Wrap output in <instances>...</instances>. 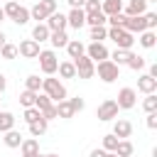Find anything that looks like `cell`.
I'll return each instance as SVG.
<instances>
[{
    "mask_svg": "<svg viewBox=\"0 0 157 157\" xmlns=\"http://www.w3.org/2000/svg\"><path fill=\"white\" fill-rule=\"evenodd\" d=\"M29 39H34L37 44L49 42V29H47V25H44V22H37V25L32 27V37H29Z\"/></svg>",
    "mask_w": 157,
    "mask_h": 157,
    "instance_id": "ffe728a7",
    "label": "cell"
},
{
    "mask_svg": "<svg viewBox=\"0 0 157 157\" xmlns=\"http://www.w3.org/2000/svg\"><path fill=\"white\" fill-rule=\"evenodd\" d=\"M147 76H152V78H157V64H150V71H147Z\"/></svg>",
    "mask_w": 157,
    "mask_h": 157,
    "instance_id": "f907efd6",
    "label": "cell"
},
{
    "mask_svg": "<svg viewBox=\"0 0 157 157\" xmlns=\"http://www.w3.org/2000/svg\"><path fill=\"white\" fill-rule=\"evenodd\" d=\"M115 98H118L115 103H118L120 110H130V108H135V103H137V91L130 88V86H123V88L118 91Z\"/></svg>",
    "mask_w": 157,
    "mask_h": 157,
    "instance_id": "52a82bcc",
    "label": "cell"
},
{
    "mask_svg": "<svg viewBox=\"0 0 157 157\" xmlns=\"http://www.w3.org/2000/svg\"><path fill=\"white\" fill-rule=\"evenodd\" d=\"M108 39L115 42V49H132L135 44V34H130L123 27H108Z\"/></svg>",
    "mask_w": 157,
    "mask_h": 157,
    "instance_id": "7a4b0ae2",
    "label": "cell"
},
{
    "mask_svg": "<svg viewBox=\"0 0 157 157\" xmlns=\"http://www.w3.org/2000/svg\"><path fill=\"white\" fill-rule=\"evenodd\" d=\"M130 54H132L130 49H115V52H113L108 59H110L115 66H125V64H128V59H130Z\"/></svg>",
    "mask_w": 157,
    "mask_h": 157,
    "instance_id": "484cf974",
    "label": "cell"
},
{
    "mask_svg": "<svg viewBox=\"0 0 157 157\" xmlns=\"http://www.w3.org/2000/svg\"><path fill=\"white\" fill-rule=\"evenodd\" d=\"M54 103L49 101V96H44V93H37V101H34V108L42 113V110H47V108H52Z\"/></svg>",
    "mask_w": 157,
    "mask_h": 157,
    "instance_id": "f35d334b",
    "label": "cell"
},
{
    "mask_svg": "<svg viewBox=\"0 0 157 157\" xmlns=\"http://www.w3.org/2000/svg\"><path fill=\"white\" fill-rule=\"evenodd\" d=\"M86 56H88L93 64H98V61L108 59L110 52H108V47H105L103 42H91V44H86Z\"/></svg>",
    "mask_w": 157,
    "mask_h": 157,
    "instance_id": "9c48e42d",
    "label": "cell"
},
{
    "mask_svg": "<svg viewBox=\"0 0 157 157\" xmlns=\"http://www.w3.org/2000/svg\"><path fill=\"white\" fill-rule=\"evenodd\" d=\"M105 157H118V155L115 152H105Z\"/></svg>",
    "mask_w": 157,
    "mask_h": 157,
    "instance_id": "11a10c76",
    "label": "cell"
},
{
    "mask_svg": "<svg viewBox=\"0 0 157 157\" xmlns=\"http://www.w3.org/2000/svg\"><path fill=\"white\" fill-rule=\"evenodd\" d=\"M74 69H76V76L78 78H93L96 76V64L83 54V56H78V59H74Z\"/></svg>",
    "mask_w": 157,
    "mask_h": 157,
    "instance_id": "8992f818",
    "label": "cell"
},
{
    "mask_svg": "<svg viewBox=\"0 0 157 157\" xmlns=\"http://www.w3.org/2000/svg\"><path fill=\"white\" fill-rule=\"evenodd\" d=\"M125 17H128V15H125ZM123 29H128L130 34H140V32H145V29H147L145 17H142V15H137V17H128L125 25H123Z\"/></svg>",
    "mask_w": 157,
    "mask_h": 157,
    "instance_id": "5bb4252c",
    "label": "cell"
},
{
    "mask_svg": "<svg viewBox=\"0 0 157 157\" xmlns=\"http://www.w3.org/2000/svg\"><path fill=\"white\" fill-rule=\"evenodd\" d=\"M96 74L103 83H113L115 78H120V66H115L110 59H103V61L96 64Z\"/></svg>",
    "mask_w": 157,
    "mask_h": 157,
    "instance_id": "3957f363",
    "label": "cell"
},
{
    "mask_svg": "<svg viewBox=\"0 0 157 157\" xmlns=\"http://www.w3.org/2000/svg\"><path fill=\"white\" fill-rule=\"evenodd\" d=\"M145 64H147V61H145V56H140V54H130V59H128V64H125V66H128V69H132V71H142V69H145Z\"/></svg>",
    "mask_w": 157,
    "mask_h": 157,
    "instance_id": "4dcf8cb0",
    "label": "cell"
},
{
    "mask_svg": "<svg viewBox=\"0 0 157 157\" xmlns=\"http://www.w3.org/2000/svg\"><path fill=\"white\" fill-rule=\"evenodd\" d=\"M71 7H83V0H66Z\"/></svg>",
    "mask_w": 157,
    "mask_h": 157,
    "instance_id": "816d5d0a",
    "label": "cell"
},
{
    "mask_svg": "<svg viewBox=\"0 0 157 157\" xmlns=\"http://www.w3.org/2000/svg\"><path fill=\"white\" fill-rule=\"evenodd\" d=\"M66 25L74 27V29H81V27L86 25V12H83L81 7H71V12L66 15Z\"/></svg>",
    "mask_w": 157,
    "mask_h": 157,
    "instance_id": "4fadbf2b",
    "label": "cell"
},
{
    "mask_svg": "<svg viewBox=\"0 0 157 157\" xmlns=\"http://www.w3.org/2000/svg\"><path fill=\"white\" fill-rule=\"evenodd\" d=\"M88 157H105V150H98V147H96V150H91Z\"/></svg>",
    "mask_w": 157,
    "mask_h": 157,
    "instance_id": "681fc988",
    "label": "cell"
},
{
    "mask_svg": "<svg viewBox=\"0 0 157 157\" xmlns=\"http://www.w3.org/2000/svg\"><path fill=\"white\" fill-rule=\"evenodd\" d=\"M44 157H59V155H44Z\"/></svg>",
    "mask_w": 157,
    "mask_h": 157,
    "instance_id": "9f6ffc18",
    "label": "cell"
},
{
    "mask_svg": "<svg viewBox=\"0 0 157 157\" xmlns=\"http://www.w3.org/2000/svg\"><path fill=\"white\" fill-rule=\"evenodd\" d=\"M137 42H140V47L152 49V47L157 44V34H155V29H145V32H140V34H137Z\"/></svg>",
    "mask_w": 157,
    "mask_h": 157,
    "instance_id": "603a6c76",
    "label": "cell"
},
{
    "mask_svg": "<svg viewBox=\"0 0 157 157\" xmlns=\"http://www.w3.org/2000/svg\"><path fill=\"white\" fill-rule=\"evenodd\" d=\"M42 93H44V96H49V101H52V103H59V101H64V98H66V86H64L59 78L47 76V78H42Z\"/></svg>",
    "mask_w": 157,
    "mask_h": 157,
    "instance_id": "6da1fadb",
    "label": "cell"
},
{
    "mask_svg": "<svg viewBox=\"0 0 157 157\" xmlns=\"http://www.w3.org/2000/svg\"><path fill=\"white\" fill-rule=\"evenodd\" d=\"M125 20H128V17L120 12V15H113V17H108V22H105V25H110V27H123V25H125Z\"/></svg>",
    "mask_w": 157,
    "mask_h": 157,
    "instance_id": "7bdbcfd3",
    "label": "cell"
},
{
    "mask_svg": "<svg viewBox=\"0 0 157 157\" xmlns=\"http://www.w3.org/2000/svg\"><path fill=\"white\" fill-rule=\"evenodd\" d=\"M5 42H7V34L0 29V49H2V44H5Z\"/></svg>",
    "mask_w": 157,
    "mask_h": 157,
    "instance_id": "f5cc1de1",
    "label": "cell"
},
{
    "mask_svg": "<svg viewBox=\"0 0 157 157\" xmlns=\"http://www.w3.org/2000/svg\"><path fill=\"white\" fill-rule=\"evenodd\" d=\"M56 71H59V76H61V78H76V69H74V61H71V59L59 61Z\"/></svg>",
    "mask_w": 157,
    "mask_h": 157,
    "instance_id": "cb8c5ba5",
    "label": "cell"
},
{
    "mask_svg": "<svg viewBox=\"0 0 157 157\" xmlns=\"http://www.w3.org/2000/svg\"><path fill=\"white\" fill-rule=\"evenodd\" d=\"M2 20H7V17H5V12H2V7H0V25H2Z\"/></svg>",
    "mask_w": 157,
    "mask_h": 157,
    "instance_id": "db71d44e",
    "label": "cell"
},
{
    "mask_svg": "<svg viewBox=\"0 0 157 157\" xmlns=\"http://www.w3.org/2000/svg\"><path fill=\"white\" fill-rule=\"evenodd\" d=\"M37 59H39V69H42L44 76H54V74H56L59 59H56V52H54V49H42Z\"/></svg>",
    "mask_w": 157,
    "mask_h": 157,
    "instance_id": "5b68a950",
    "label": "cell"
},
{
    "mask_svg": "<svg viewBox=\"0 0 157 157\" xmlns=\"http://www.w3.org/2000/svg\"><path fill=\"white\" fill-rule=\"evenodd\" d=\"M142 17H145V25H147V29H155V27H157V12H145Z\"/></svg>",
    "mask_w": 157,
    "mask_h": 157,
    "instance_id": "ee69618b",
    "label": "cell"
},
{
    "mask_svg": "<svg viewBox=\"0 0 157 157\" xmlns=\"http://www.w3.org/2000/svg\"><path fill=\"white\" fill-rule=\"evenodd\" d=\"M5 88H7V78H5V74H0V96L5 93Z\"/></svg>",
    "mask_w": 157,
    "mask_h": 157,
    "instance_id": "c3c4849f",
    "label": "cell"
},
{
    "mask_svg": "<svg viewBox=\"0 0 157 157\" xmlns=\"http://www.w3.org/2000/svg\"><path fill=\"white\" fill-rule=\"evenodd\" d=\"M123 2H128V0H123Z\"/></svg>",
    "mask_w": 157,
    "mask_h": 157,
    "instance_id": "6125c7cd",
    "label": "cell"
},
{
    "mask_svg": "<svg viewBox=\"0 0 157 157\" xmlns=\"http://www.w3.org/2000/svg\"><path fill=\"white\" fill-rule=\"evenodd\" d=\"M86 15H93V12H101V0H83V7H81Z\"/></svg>",
    "mask_w": 157,
    "mask_h": 157,
    "instance_id": "60d3db41",
    "label": "cell"
},
{
    "mask_svg": "<svg viewBox=\"0 0 157 157\" xmlns=\"http://www.w3.org/2000/svg\"><path fill=\"white\" fill-rule=\"evenodd\" d=\"M5 2H10V0H5Z\"/></svg>",
    "mask_w": 157,
    "mask_h": 157,
    "instance_id": "91938a15",
    "label": "cell"
},
{
    "mask_svg": "<svg viewBox=\"0 0 157 157\" xmlns=\"http://www.w3.org/2000/svg\"><path fill=\"white\" fill-rule=\"evenodd\" d=\"M47 128H49V120L39 118V120L29 123V135H32V137H39V135H44V132H47Z\"/></svg>",
    "mask_w": 157,
    "mask_h": 157,
    "instance_id": "4316f807",
    "label": "cell"
},
{
    "mask_svg": "<svg viewBox=\"0 0 157 157\" xmlns=\"http://www.w3.org/2000/svg\"><path fill=\"white\" fill-rule=\"evenodd\" d=\"M44 25H47V29H49V32H61V29H66V27H69V25H66V15H64V12H59V10H56V12H52V15L44 20Z\"/></svg>",
    "mask_w": 157,
    "mask_h": 157,
    "instance_id": "8fae6325",
    "label": "cell"
},
{
    "mask_svg": "<svg viewBox=\"0 0 157 157\" xmlns=\"http://www.w3.org/2000/svg\"><path fill=\"white\" fill-rule=\"evenodd\" d=\"M49 42H52L54 49H64V47L69 44V34H66V29H61V32H49Z\"/></svg>",
    "mask_w": 157,
    "mask_h": 157,
    "instance_id": "7402d4cb",
    "label": "cell"
},
{
    "mask_svg": "<svg viewBox=\"0 0 157 157\" xmlns=\"http://www.w3.org/2000/svg\"><path fill=\"white\" fill-rule=\"evenodd\" d=\"M145 2H147V5H150V2H155V0H145Z\"/></svg>",
    "mask_w": 157,
    "mask_h": 157,
    "instance_id": "6f0895ef",
    "label": "cell"
},
{
    "mask_svg": "<svg viewBox=\"0 0 157 157\" xmlns=\"http://www.w3.org/2000/svg\"><path fill=\"white\" fill-rule=\"evenodd\" d=\"M59 5L56 0H39L34 7H29V20H37V22H44L52 12H56Z\"/></svg>",
    "mask_w": 157,
    "mask_h": 157,
    "instance_id": "277c9868",
    "label": "cell"
},
{
    "mask_svg": "<svg viewBox=\"0 0 157 157\" xmlns=\"http://www.w3.org/2000/svg\"><path fill=\"white\" fill-rule=\"evenodd\" d=\"M123 0H101V12L105 17H113V15H120L123 12Z\"/></svg>",
    "mask_w": 157,
    "mask_h": 157,
    "instance_id": "2e32d148",
    "label": "cell"
},
{
    "mask_svg": "<svg viewBox=\"0 0 157 157\" xmlns=\"http://www.w3.org/2000/svg\"><path fill=\"white\" fill-rule=\"evenodd\" d=\"M0 56L2 59H17V44H10V42H5L2 44V49H0Z\"/></svg>",
    "mask_w": 157,
    "mask_h": 157,
    "instance_id": "836d02e7",
    "label": "cell"
},
{
    "mask_svg": "<svg viewBox=\"0 0 157 157\" xmlns=\"http://www.w3.org/2000/svg\"><path fill=\"white\" fill-rule=\"evenodd\" d=\"M0 103H2V98H0Z\"/></svg>",
    "mask_w": 157,
    "mask_h": 157,
    "instance_id": "be15d7a7",
    "label": "cell"
},
{
    "mask_svg": "<svg viewBox=\"0 0 157 157\" xmlns=\"http://www.w3.org/2000/svg\"><path fill=\"white\" fill-rule=\"evenodd\" d=\"M64 49L69 52V59H71V61L86 54V44H83V42H78V39H69V44H66Z\"/></svg>",
    "mask_w": 157,
    "mask_h": 157,
    "instance_id": "ac0fdd59",
    "label": "cell"
},
{
    "mask_svg": "<svg viewBox=\"0 0 157 157\" xmlns=\"http://www.w3.org/2000/svg\"><path fill=\"white\" fill-rule=\"evenodd\" d=\"M25 91H34V93H39V91H42V78H39L37 74H29V76L25 78Z\"/></svg>",
    "mask_w": 157,
    "mask_h": 157,
    "instance_id": "f546056e",
    "label": "cell"
},
{
    "mask_svg": "<svg viewBox=\"0 0 157 157\" xmlns=\"http://www.w3.org/2000/svg\"><path fill=\"white\" fill-rule=\"evenodd\" d=\"M108 39V27L101 25V27H91V42H103Z\"/></svg>",
    "mask_w": 157,
    "mask_h": 157,
    "instance_id": "d6a6232c",
    "label": "cell"
},
{
    "mask_svg": "<svg viewBox=\"0 0 157 157\" xmlns=\"http://www.w3.org/2000/svg\"><path fill=\"white\" fill-rule=\"evenodd\" d=\"M115 155H118V157H130V155H135V147H132V142H130V140H118Z\"/></svg>",
    "mask_w": 157,
    "mask_h": 157,
    "instance_id": "f1b7e54d",
    "label": "cell"
},
{
    "mask_svg": "<svg viewBox=\"0 0 157 157\" xmlns=\"http://www.w3.org/2000/svg\"><path fill=\"white\" fill-rule=\"evenodd\" d=\"M69 103H71L74 113H81V110H83V105H86V101H83L81 96H76V98H69Z\"/></svg>",
    "mask_w": 157,
    "mask_h": 157,
    "instance_id": "f6af8a7d",
    "label": "cell"
},
{
    "mask_svg": "<svg viewBox=\"0 0 157 157\" xmlns=\"http://www.w3.org/2000/svg\"><path fill=\"white\" fill-rule=\"evenodd\" d=\"M137 91H140V93H145V96L157 93V78H152V76L142 74V76L137 78Z\"/></svg>",
    "mask_w": 157,
    "mask_h": 157,
    "instance_id": "9a60e30c",
    "label": "cell"
},
{
    "mask_svg": "<svg viewBox=\"0 0 157 157\" xmlns=\"http://www.w3.org/2000/svg\"><path fill=\"white\" fill-rule=\"evenodd\" d=\"M42 118H44V120H54V118H56V108L52 105V108H47V110H42Z\"/></svg>",
    "mask_w": 157,
    "mask_h": 157,
    "instance_id": "7dc6e473",
    "label": "cell"
},
{
    "mask_svg": "<svg viewBox=\"0 0 157 157\" xmlns=\"http://www.w3.org/2000/svg\"><path fill=\"white\" fill-rule=\"evenodd\" d=\"M142 108H145V113H157V93H150V96H145V101H142Z\"/></svg>",
    "mask_w": 157,
    "mask_h": 157,
    "instance_id": "8d00e7d4",
    "label": "cell"
},
{
    "mask_svg": "<svg viewBox=\"0 0 157 157\" xmlns=\"http://www.w3.org/2000/svg\"><path fill=\"white\" fill-rule=\"evenodd\" d=\"M17 10H20V2H17V0H10V2H5V7H2L5 17H10V20H15Z\"/></svg>",
    "mask_w": 157,
    "mask_h": 157,
    "instance_id": "ab89813d",
    "label": "cell"
},
{
    "mask_svg": "<svg viewBox=\"0 0 157 157\" xmlns=\"http://www.w3.org/2000/svg\"><path fill=\"white\" fill-rule=\"evenodd\" d=\"M15 25H27L29 22V7H25V5H20V10H17V15H15V20H12Z\"/></svg>",
    "mask_w": 157,
    "mask_h": 157,
    "instance_id": "e575fe53",
    "label": "cell"
},
{
    "mask_svg": "<svg viewBox=\"0 0 157 157\" xmlns=\"http://www.w3.org/2000/svg\"><path fill=\"white\" fill-rule=\"evenodd\" d=\"M34 157H44V155H34Z\"/></svg>",
    "mask_w": 157,
    "mask_h": 157,
    "instance_id": "680465c9",
    "label": "cell"
},
{
    "mask_svg": "<svg viewBox=\"0 0 157 157\" xmlns=\"http://www.w3.org/2000/svg\"><path fill=\"white\" fill-rule=\"evenodd\" d=\"M20 152H22V157H34V155H39V140H37V137H27V140H22Z\"/></svg>",
    "mask_w": 157,
    "mask_h": 157,
    "instance_id": "e0dca14e",
    "label": "cell"
},
{
    "mask_svg": "<svg viewBox=\"0 0 157 157\" xmlns=\"http://www.w3.org/2000/svg\"><path fill=\"white\" fill-rule=\"evenodd\" d=\"M113 135H115L118 140H128V137L132 135V125H130L128 120H115V125H113Z\"/></svg>",
    "mask_w": 157,
    "mask_h": 157,
    "instance_id": "d6986e66",
    "label": "cell"
},
{
    "mask_svg": "<svg viewBox=\"0 0 157 157\" xmlns=\"http://www.w3.org/2000/svg\"><path fill=\"white\" fill-rule=\"evenodd\" d=\"M15 128V115L10 110H0V132H7Z\"/></svg>",
    "mask_w": 157,
    "mask_h": 157,
    "instance_id": "83f0119b",
    "label": "cell"
},
{
    "mask_svg": "<svg viewBox=\"0 0 157 157\" xmlns=\"http://www.w3.org/2000/svg\"><path fill=\"white\" fill-rule=\"evenodd\" d=\"M108 22V17L103 15V12H93V15H86V25L88 27H101V25H105Z\"/></svg>",
    "mask_w": 157,
    "mask_h": 157,
    "instance_id": "1f68e13d",
    "label": "cell"
},
{
    "mask_svg": "<svg viewBox=\"0 0 157 157\" xmlns=\"http://www.w3.org/2000/svg\"><path fill=\"white\" fill-rule=\"evenodd\" d=\"M34 101H37V93L34 91H22L20 93V103L25 108H34Z\"/></svg>",
    "mask_w": 157,
    "mask_h": 157,
    "instance_id": "d590c367",
    "label": "cell"
},
{
    "mask_svg": "<svg viewBox=\"0 0 157 157\" xmlns=\"http://www.w3.org/2000/svg\"><path fill=\"white\" fill-rule=\"evenodd\" d=\"M145 12H147L145 0H128L123 5V15H128V17H137V15H145Z\"/></svg>",
    "mask_w": 157,
    "mask_h": 157,
    "instance_id": "7c38bea8",
    "label": "cell"
},
{
    "mask_svg": "<svg viewBox=\"0 0 157 157\" xmlns=\"http://www.w3.org/2000/svg\"><path fill=\"white\" fill-rule=\"evenodd\" d=\"M145 123H147V128H150V130H157V113H147Z\"/></svg>",
    "mask_w": 157,
    "mask_h": 157,
    "instance_id": "bcb514c9",
    "label": "cell"
},
{
    "mask_svg": "<svg viewBox=\"0 0 157 157\" xmlns=\"http://www.w3.org/2000/svg\"><path fill=\"white\" fill-rule=\"evenodd\" d=\"M2 135H5V137H2V142H5L7 147H20V145H22V140H25V137H22V132H17L15 128H12V130H7V132H2Z\"/></svg>",
    "mask_w": 157,
    "mask_h": 157,
    "instance_id": "d4e9b609",
    "label": "cell"
},
{
    "mask_svg": "<svg viewBox=\"0 0 157 157\" xmlns=\"http://www.w3.org/2000/svg\"><path fill=\"white\" fill-rule=\"evenodd\" d=\"M42 118V113L37 110V108H25V123L29 125V123H34V120H39Z\"/></svg>",
    "mask_w": 157,
    "mask_h": 157,
    "instance_id": "b9f144b4",
    "label": "cell"
},
{
    "mask_svg": "<svg viewBox=\"0 0 157 157\" xmlns=\"http://www.w3.org/2000/svg\"><path fill=\"white\" fill-rule=\"evenodd\" d=\"M115 147H118V137H115L113 132L103 135V147H101V150H105V152H115Z\"/></svg>",
    "mask_w": 157,
    "mask_h": 157,
    "instance_id": "74e56055",
    "label": "cell"
},
{
    "mask_svg": "<svg viewBox=\"0 0 157 157\" xmlns=\"http://www.w3.org/2000/svg\"><path fill=\"white\" fill-rule=\"evenodd\" d=\"M54 108H56V118L69 120V118H74V115H76V113H74V108H71V103H69V98H64V101L54 103Z\"/></svg>",
    "mask_w": 157,
    "mask_h": 157,
    "instance_id": "44dd1931",
    "label": "cell"
},
{
    "mask_svg": "<svg viewBox=\"0 0 157 157\" xmlns=\"http://www.w3.org/2000/svg\"><path fill=\"white\" fill-rule=\"evenodd\" d=\"M118 110H120L118 103H115L113 98H105V101L96 108V118L103 120V123H108V120H115V118H118Z\"/></svg>",
    "mask_w": 157,
    "mask_h": 157,
    "instance_id": "ba28073f",
    "label": "cell"
},
{
    "mask_svg": "<svg viewBox=\"0 0 157 157\" xmlns=\"http://www.w3.org/2000/svg\"><path fill=\"white\" fill-rule=\"evenodd\" d=\"M39 44L34 42V39H22L20 44H17V54L20 56H25V59H37L39 56Z\"/></svg>",
    "mask_w": 157,
    "mask_h": 157,
    "instance_id": "30bf717a",
    "label": "cell"
},
{
    "mask_svg": "<svg viewBox=\"0 0 157 157\" xmlns=\"http://www.w3.org/2000/svg\"><path fill=\"white\" fill-rule=\"evenodd\" d=\"M130 157H135V155H130Z\"/></svg>",
    "mask_w": 157,
    "mask_h": 157,
    "instance_id": "94428289",
    "label": "cell"
}]
</instances>
